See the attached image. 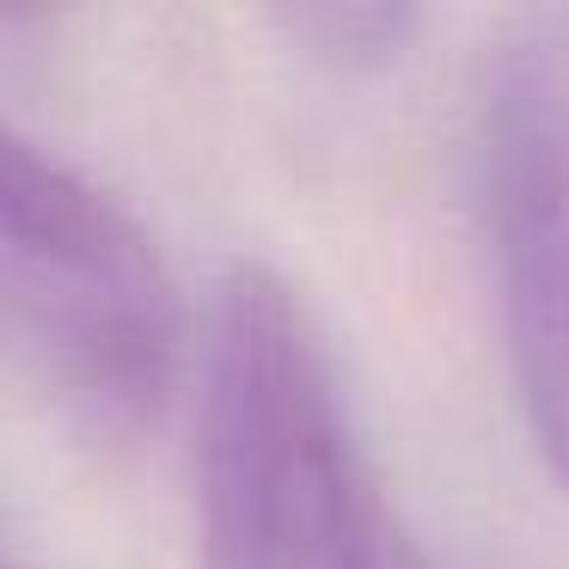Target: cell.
<instances>
[{"label": "cell", "instance_id": "6da1fadb", "mask_svg": "<svg viewBox=\"0 0 569 569\" xmlns=\"http://www.w3.org/2000/svg\"><path fill=\"white\" fill-rule=\"evenodd\" d=\"M202 569H429L398 527L295 288L239 263L202 337Z\"/></svg>", "mask_w": 569, "mask_h": 569}, {"label": "cell", "instance_id": "7a4b0ae2", "mask_svg": "<svg viewBox=\"0 0 569 569\" xmlns=\"http://www.w3.org/2000/svg\"><path fill=\"white\" fill-rule=\"evenodd\" d=\"M0 331L99 441H136L184 368V300L117 197L0 129Z\"/></svg>", "mask_w": 569, "mask_h": 569}, {"label": "cell", "instance_id": "3957f363", "mask_svg": "<svg viewBox=\"0 0 569 569\" xmlns=\"http://www.w3.org/2000/svg\"><path fill=\"white\" fill-rule=\"evenodd\" d=\"M483 214L515 398L569 483V0L502 26L483 80Z\"/></svg>", "mask_w": 569, "mask_h": 569}, {"label": "cell", "instance_id": "277c9868", "mask_svg": "<svg viewBox=\"0 0 569 569\" xmlns=\"http://www.w3.org/2000/svg\"><path fill=\"white\" fill-rule=\"evenodd\" d=\"M282 31L312 62L343 68V74H373L405 50V38L417 31V13L386 7V0H325V7H288Z\"/></svg>", "mask_w": 569, "mask_h": 569}]
</instances>
